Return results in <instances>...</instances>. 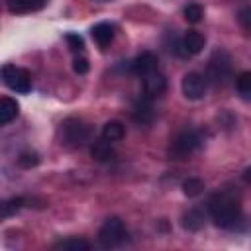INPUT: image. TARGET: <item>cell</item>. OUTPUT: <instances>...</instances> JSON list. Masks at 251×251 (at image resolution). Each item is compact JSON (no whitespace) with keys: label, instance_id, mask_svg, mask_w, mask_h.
<instances>
[{"label":"cell","instance_id":"cell-1","mask_svg":"<svg viewBox=\"0 0 251 251\" xmlns=\"http://www.w3.org/2000/svg\"><path fill=\"white\" fill-rule=\"evenodd\" d=\"M208 210H210V216H212V220H214V224L218 227L233 229L241 222L239 200L231 192H227V190L216 192L210 198V202H208Z\"/></svg>","mask_w":251,"mask_h":251},{"label":"cell","instance_id":"cell-2","mask_svg":"<svg viewBox=\"0 0 251 251\" xmlns=\"http://www.w3.org/2000/svg\"><path fill=\"white\" fill-rule=\"evenodd\" d=\"M233 73V65H231V57L224 51L218 49L212 53V57L208 59V67H206V80L212 82L214 86H226L231 78Z\"/></svg>","mask_w":251,"mask_h":251},{"label":"cell","instance_id":"cell-3","mask_svg":"<svg viewBox=\"0 0 251 251\" xmlns=\"http://www.w3.org/2000/svg\"><path fill=\"white\" fill-rule=\"evenodd\" d=\"M92 141V129L78 118H67L61 124V143L67 147H84Z\"/></svg>","mask_w":251,"mask_h":251},{"label":"cell","instance_id":"cell-4","mask_svg":"<svg viewBox=\"0 0 251 251\" xmlns=\"http://www.w3.org/2000/svg\"><path fill=\"white\" fill-rule=\"evenodd\" d=\"M200 145H202V135L196 129H182L173 137V141L169 145V153L175 159H186Z\"/></svg>","mask_w":251,"mask_h":251},{"label":"cell","instance_id":"cell-5","mask_svg":"<svg viewBox=\"0 0 251 251\" xmlns=\"http://www.w3.org/2000/svg\"><path fill=\"white\" fill-rule=\"evenodd\" d=\"M126 239V226L120 218L112 216L108 218L102 227L98 229V243L104 247V249H114L118 247L122 241Z\"/></svg>","mask_w":251,"mask_h":251},{"label":"cell","instance_id":"cell-6","mask_svg":"<svg viewBox=\"0 0 251 251\" xmlns=\"http://www.w3.org/2000/svg\"><path fill=\"white\" fill-rule=\"evenodd\" d=\"M2 80L4 84L18 92V94H27L31 90V75L22 69V67H16V65H4L2 67Z\"/></svg>","mask_w":251,"mask_h":251},{"label":"cell","instance_id":"cell-7","mask_svg":"<svg viewBox=\"0 0 251 251\" xmlns=\"http://www.w3.org/2000/svg\"><path fill=\"white\" fill-rule=\"evenodd\" d=\"M182 94L188 98V100H200L204 98L206 94V88H208V80L204 75L196 73V71H190L184 75L182 78Z\"/></svg>","mask_w":251,"mask_h":251},{"label":"cell","instance_id":"cell-8","mask_svg":"<svg viewBox=\"0 0 251 251\" xmlns=\"http://www.w3.org/2000/svg\"><path fill=\"white\" fill-rule=\"evenodd\" d=\"M157 67H159V59H157V55L151 53V51L139 53V55H137L133 61H129V65H127L129 73H133V75H137V76H145V75L157 71Z\"/></svg>","mask_w":251,"mask_h":251},{"label":"cell","instance_id":"cell-9","mask_svg":"<svg viewBox=\"0 0 251 251\" xmlns=\"http://www.w3.org/2000/svg\"><path fill=\"white\" fill-rule=\"evenodd\" d=\"M151 100H153V98H149V96H143V98L135 100V104H133V108H131V118H133V122H137V124H141V126H147V124L153 122L155 110H153V102H151Z\"/></svg>","mask_w":251,"mask_h":251},{"label":"cell","instance_id":"cell-10","mask_svg":"<svg viewBox=\"0 0 251 251\" xmlns=\"http://www.w3.org/2000/svg\"><path fill=\"white\" fill-rule=\"evenodd\" d=\"M141 78H143V92L149 98H157L167 90V78L159 71H153Z\"/></svg>","mask_w":251,"mask_h":251},{"label":"cell","instance_id":"cell-11","mask_svg":"<svg viewBox=\"0 0 251 251\" xmlns=\"http://www.w3.org/2000/svg\"><path fill=\"white\" fill-rule=\"evenodd\" d=\"M114 33H116V27L112 24H108V22H100V24L92 25V29H90V35H92V39L96 41V45L100 49H106L112 43Z\"/></svg>","mask_w":251,"mask_h":251},{"label":"cell","instance_id":"cell-12","mask_svg":"<svg viewBox=\"0 0 251 251\" xmlns=\"http://www.w3.org/2000/svg\"><path fill=\"white\" fill-rule=\"evenodd\" d=\"M47 0H6V8L12 14H31L45 8Z\"/></svg>","mask_w":251,"mask_h":251},{"label":"cell","instance_id":"cell-13","mask_svg":"<svg viewBox=\"0 0 251 251\" xmlns=\"http://www.w3.org/2000/svg\"><path fill=\"white\" fill-rule=\"evenodd\" d=\"M18 112H20V106H18V102L14 98H10V96H2L0 98V126L10 124L18 116Z\"/></svg>","mask_w":251,"mask_h":251},{"label":"cell","instance_id":"cell-14","mask_svg":"<svg viewBox=\"0 0 251 251\" xmlns=\"http://www.w3.org/2000/svg\"><path fill=\"white\" fill-rule=\"evenodd\" d=\"M124 135H126L124 124L118 122V120H110V122L104 124V127H102V135H100V137H104V139L110 141V143H116V141L124 139Z\"/></svg>","mask_w":251,"mask_h":251},{"label":"cell","instance_id":"cell-15","mask_svg":"<svg viewBox=\"0 0 251 251\" xmlns=\"http://www.w3.org/2000/svg\"><path fill=\"white\" fill-rule=\"evenodd\" d=\"M180 224H182V227L188 229V231H198V229L204 226V212L198 210V208H190L188 212H184Z\"/></svg>","mask_w":251,"mask_h":251},{"label":"cell","instance_id":"cell-16","mask_svg":"<svg viewBox=\"0 0 251 251\" xmlns=\"http://www.w3.org/2000/svg\"><path fill=\"white\" fill-rule=\"evenodd\" d=\"M235 90L241 100L251 102V71H241L235 76Z\"/></svg>","mask_w":251,"mask_h":251},{"label":"cell","instance_id":"cell-17","mask_svg":"<svg viewBox=\"0 0 251 251\" xmlns=\"http://www.w3.org/2000/svg\"><path fill=\"white\" fill-rule=\"evenodd\" d=\"M90 151H92V157H94V159H98V161H110V159L114 157L112 143H110V141H106L104 137H100V139L92 141Z\"/></svg>","mask_w":251,"mask_h":251},{"label":"cell","instance_id":"cell-18","mask_svg":"<svg viewBox=\"0 0 251 251\" xmlns=\"http://www.w3.org/2000/svg\"><path fill=\"white\" fill-rule=\"evenodd\" d=\"M53 249H63V251H88L90 249V243L82 237H69V239H63L59 243L53 245Z\"/></svg>","mask_w":251,"mask_h":251},{"label":"cell","instance_id":"cell-19","mask_svg":"<svg viewBox=\"0 0 251 251\" xmlns=\"http://www.w3.org/2000/svg\"><path fill=\"white\" fill-rule=\"evenodd\" d=\"M182 14H184V20H186L188 24H198V22L202 20V16H204V10H202V6H200V4L190 2V4H186V6H184Z\"/></svg>","mask_w":251,"mask_h":251},{"label":"cell","instance_id":"cell-20","mask_svg":"<svg viewBox=\"0 0 251 251\" xmlns=\"http://www.w3.org/2000/svg\"><path fill=\"white\" fill-rule=\"evenodd\" d=\"M204 190V182L200 180V178H196V176H190V178H186L184 182H182V192L186 194V196H198L200 192Z\"/></svg>","mask_w":251,"mask_h":251},{"label":"cell","instance_id":"cell-21","mask_svg":"<svg viewBox=\"0 0 251 251\" xmlns=\"http://www.w3.org/2000/svg\"><path fill=\"white\" fill-rule=\"evenodd\" d=\"M22 206H24V198H22V196H16V198L6 200V202L2 204V218H10V216H14Z\"/></svg>","mask_w":251,"mask_h":251},{"label":"cell","instance_id":"cell-22","mask_svg":"<svg viewBox=\"0 0 251 251\" xmlns=\"http://www.w3.org/2000/svg\"><path fill=\"white\" fill-rule=\"evenodd\" d=\"M65 41H67L69 49L75 51V53H80V51L84 49V39H82L78 33H73V31L65 33Z\"/></svg>","mask_w":251,"mask_h":251},{"label":"cell","instance_id":"cell-23","mask_svg":"<svg viewBox=\"0 0 251 251\" xmlns=\"http://www.w3.org/2000/svg\"><path fill=\"white\" fill-rule=\"evenodd\" d=\"M37 163H39V155L33 153V151H25V153H22V155L18 157V165L24 167V169H31V167H35Z\"/></svg>","mask_w":251,"mask_h":251},{"label":"cell","instance_id":"cell-24","mask_svg":"<svg viewBox=\"0 0 251 251\" xmlns=\"http://www.w3.org/2000/svg\"><path fill=\"white\" fill-rule=\"evenodd\" d=\"M237 22L239 25L251 33V6H243L239 12H237Z\"/></svg>","mask_w":251,"mask_h":251},{"label":"cell","instance_id":"cell-25","mask_svg":"<svg viewBox=\"0 0 251 251\" xmlns=\"http://www.w3.org/2000/svg\"><path fill=\"white\" fill-rule=\"evenodd\" d=\"M88 69H90V65H88V59H86V57H75V61H73V71H75L76 75H86Z\"/></svg>","mask_w":251,"mask_h":251},{"label":"cell","instance_id":"cell-26","mask_svg":"<svg viewBox=\"0 0 251 251\" xmlns=\"http://www.w3.org/2000/svg\"><path fill=\"white\" fill-rule=\"evenodd\" d=\"M243 180H245L247 184H251V167H247V169L243 171Z\"/></svg>","mask_w":251,"mask_h":251}]
</instances>
